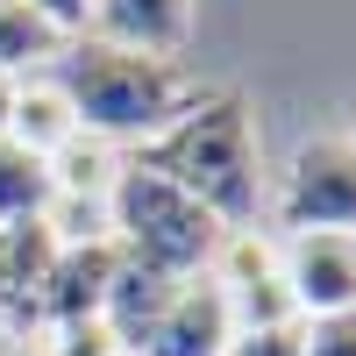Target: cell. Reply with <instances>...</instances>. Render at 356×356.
Wrapping results in <instances>:
<instances>
[{"label": "cell", "instance_id": "cell-1", "mask_svg": "<svg viewBox=\"0 0 356 356\" xmlns=\"http://www.w3.org/2000/svg\"><path fill=\"white\" fill-rule=\"evenodd\" d=\"M136 164H150V171L171 178V186H186L221 228H250L257 207H264L257 136H250V114H243V100H235V93H207V100H193L164 136L143 143Z\"/></svg>", "mask_w": 356, "mask_h": 356}, {"label": "cell", "instance_id": "cell-2", "mask_svg": "<svg viewBox=\"0 0 356 356\" xmlns=\"http://www.w3.org/2000/svg\"><path fill=\"white\" fill-rule=\"evenodd\" d=\"M65 93L79 107V129L100 136V143H150L193 107L178 65L136 57V50H107V43H79L72 50Z\"/></svg>", "mask_w": 356, "mask_h": 356}, {"label": "cell", "instance_id": "cell-3", "mask_svg": "<svg viewBox=\"0 0 356 356\" xmlns=\"http://www.w3.org/2000/svg\"><path fill=\"white\" fill-rule=\"evenodd\" d=\"M107 207H114V250L129 264H143V271H157V278H178V285L207 278V264H214L221 235H228L186 186H171L150 164H122Z\"/></svg>", "mask_w": 356, "mask_h": 356}, {"label": "cell", "instance_id": "cell-4", "mask_svg": "<svg viewBox=\"0 0 356 356\" xmlns=\"http://www.w3.org/2000/svg\"><path fill=\"white\" fill-rule=\"evenodd\" d=\"M271 207L285 235H356V136H307L278 171Z\"/></svg>", "mask_w": 356, "mask_h": 356}, {"label": "cell", "instance_id": "cell-5", "mask_svg": "<svg viewBox=\"0 0 356 356\" xmlns=\"http://www.w3.org/2000/svg\"><path fill=\"white\" fill-rule=\"evenodd\" d=\"M285 243L271 228H228L214 264H207V278L221 285V300L235 314V335L243 328H292V300H285Z\"/></svg>", "mask_w": 356, "mask_h": 356}, {"label": "cell", "instance_id": "cell-6", "mask_svg": "<svg viewBox=\"0 0 356 356\" xmlns=\"http://www.w3.org/2000/svg\"><path fill=\"white\" fill-rule=\"evenodd\" d=\"M285 243V300L292 321L356 314V235H278Z\"/></svg>", "mask_w": 356, "mask_h": 356}, {"label": "cell", "instance_id": "cell-7", "mask_svg": "<svg viewBox=\"0 0 356 356\" xmlns=\"http://www.w3.org/2000/svg\"><path fill=\"white\" fill-rule=\"evenodd\" d=\"M235 349V314L214 278H186L157 314V328L136 342V356H228Z\"/></svg>", "mask_w": 356, "mask_h": 356}, {"label": "cell", "instance_id": "cell-8", "mask_svg": "<svg viewBox=\"0 0 356 356\" xmlns=\"http://www.w3.org/2000/svg\"><path fill=\"white\" fill-rule=\"evenodd\" d=\"M93 43L171 65L193 43V0H93Z\"/></svg>", "mask_w": 356, "mask_h": 356}, {"label": "cell", "instance_id": "cell-9", "mask_svg": "<svg viewBox=\"0 0 356 356\" xmlns=\"http://www.w3.org/2000/svg\"><path fill=\"white\" fill-rule=\"evenodd\" d=\"M72 136H86V129H79V107H72V93H65V79H36V72H29V79H22V100H15L8 143H22L29 157L50 164Z\"/></svg>", "mask_w": 356, "mask_h": 356}, {"label": "cell", "instance_id": "cell-10", "mask_svg": "<svg viewBox=\"0 0 356 356\" xmlns=\"http://www.w3.org/2000/svg\"><path fill=\"white\" fill-rule=\"evenodd\" d=\"M171 292H178V278H157V271H143V264H129L122 257V271H114V285H107V307H100V321L114 328V342H122L129 356H136V342L157 328V314L171 307Z\"/></svg>", "mask_w": 356, "mask_h": 356}, {"label": "cell", "instance_id": "cell-11", "mask_svg": "<svg viewBox=\"0 0 356 356\" xmlns=\"http://www.w3.org/2000/svg\"><path fill=\"white\" fill-rule=\"evenodd\" d=\"M114 178H122V150L100 136H72L50 157V186L72 193V200H114Z\"/></svg>", "mask_w": 356, "mask_h": 356}, {"label": "cell", "instance_id": "cell-12", "mask_svg": "<svg viewBox=\"0 0 356 356\" xmlns=\"http://www.w3.org/2000/svg\"><path fill=\"white\" fill-rule=\"evenodd\" d=\"M50 164L43 157H29L22 143L0 136V228H22V221H43V207H50Z\"/></svg>", "mask_w": 356, "mask_h": 356}, {"label": "cell", "instance_id": "cell-13", "mask_svg": "<svg viewBox=\"0 0 356 356\" xmlns=\"http://www.w3.org/2000/svg\"><path fill=\"white\" fill-rule=\"evenodd\" d=\"M43 228H50V243H57V250H107V243H114V207H107V200L50 193Z\"/></svg>", "mask_w": 356, "mask_h": 356}, {"label": "cell", "instance_id": "cell-14", "mask_svg": "<svg viewBox=\"0 0 356 356\" xmlns=\"http://www.w3.org/2000/svg\"><path fill=\"white\" fill-rule=\"evenodd\" d=\"M43 57H57V36L22 8V0H0V72L29 79V65H43Z\"/></svg>", "mask_w": 356, "mask_h": 356}, {"label": "cell", "instance_id": "cell-15", "mask_svg": "<svg viewBox=\"0 0 356 356\" xmlns=\"http://www.w3.org/2000/svg\"><path fill=\"white\" fill-rule=\"evenodd\" d=\"M22 8L36 15L57 43H86L93 36V0H22Z\"/></svg>", "mask_w": 356, "mask_h": 356}, {"label": "cell", "instance_id": "cell-16", "mask_svg": "<svg viewBox=\"0 0 356 356\" xmlns=\"http://www.w3.org/2000/svg\"><path fill=\"white\" fill-rule=\"evenodd\" d=\"M300 356H356V314L300 321Z\"/></svg>", "mask_w": 356, "mask_h": 356}, {"label": "cell", "instance_id": "cell-17", "mask_svg": "<svg viewBox=\"0 0 356 356\" xmlns=\"http://www.w3.org/2000/svg\"><path fill=\"white\" fill-rule=\"evenodd\" d=\"M57 356H129L114 342L107 321H79V328H57Z\"/></svg>", "mask_w": 356, "mask_h": 356}, {"label": "cell", "instance_id": "cell-18", "mask_svg": "<svg viewBox=\"0 0 356 356\" xmlns=\"http://www.w3.org/2000/svg\"><path fill=\"white\" fill-rule=\"evenodd\" d=\"M228 356H300V321L292 328H243Z\"/></svg>", "mask_w": 356, "mask_h": 356}, {"label": "cell", "instance_id": "cell-19", "mask_svg": "<svg viewBox=\"0 0 356 356\" xmlns=\"http://www.w3.org/2000/svg\"><path fill=\"white\" fill-rule=\"evenodd\" d=\"M15 100H22V79H15V72H0V136L15 129Z\"/></svg>", "mask_w": 356, "mask_h": 356}, {"label": "cell", "instance_id": "cell-20", "mask_svg": "<svg viewBox=\"0 0 356 356\" xmlns=\"http://www.w3.org/2000/svg\"><path fill=\"white\" fill-rule=\"evenodd\" d=\"M15 356H57V342H22Z\"/></svg>", "mask_w": 356, "mask_h": 356}, {"label": "cell", "instance_id": "cell-21", "mask_svg": "<svg viewBox=\"0 0 356 356\" xmlns=\"http://www.w3.org/2000/svg\"><path fill=\"white\" fill-rule=\"evenodd\" d=\"M349 136H356V129H349Z\"/></svg>", "mask_w": 356, "mask_h": 356}]
</instances>
